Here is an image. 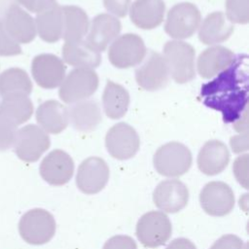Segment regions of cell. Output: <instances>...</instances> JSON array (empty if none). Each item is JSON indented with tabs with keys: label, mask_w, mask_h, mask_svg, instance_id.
I'll use <instances>...</instances> for the list:
<instances>
[{
	"label": "cell",
	"mask_w": 249,
	"mask_h": 249,
	"mask_svg": "<svg viewBox=\"0 0 249 249\" xmlns=\"http://www.w3.org/2000/svg\"><path fill=\"white\" fill-rule=\"evenodd\" d=\"M201 87L203 103L221 112L225 123H235L247 110L248 60L247 55L234 57L231 64Z\"/></svg>",
	"instance_id": "6da1fadb"
},
{
	"label": "cell",
	"mask_w": 249,
	"mask_h": 249,
	"mask_svg": "<svg viewBox=\"0 0 249 249\" xmlns=\"http://www.w3.org/2000/svg\"><path fill=\"white\" fill-rule=\"evenodd\" d=\"M163 57L176 83L184 84L195 78L196 52L190 44L180 40L166 42L163 47Z\"/></svg>",
	"instance_id": "7a4b0ae2"
},
{
	"label": "cell",
	"mask_w": 249,
	"mask_h": 249,
	"mask_svg": "<svg viewBox=\"0 0 249 249\" xmlns=\"http://www.w3.org/2000/svg\"><path fill=\"white\" fill-rule=\"evenodd\" d=\"M21 238L29 244L42 245L49 242L55 233L53 216L42 208H34L25 212L18 223Z\"/></svg>",
	"instance_id": "3957f363"
},
{
	"label": "cell",
	"mask_w": 249,
	"mask_h": 249,
	"mask_svg": "<svg viewBox=\"0 0 249 249\" xmlns=\"http://www.w3.org/2000/svg\"><path fill=\"white\" fill-rule=\"evenodd\" d=\"M192 153L182 143L168 142L160 146L154 155V166L158 173L166 177H179L192 165Z\"/></svg>",
	"instance_id": "277c9868"
},
{
	"label": "cell",
	"mask_w": 249,
	"mask_h": 249,
	"mask_svg": "<svg viewBox=\"0 0 249 249\" xmlns=\"http://www.w3.org/2000/svg\"><path fill=\"white\" fill-rule=\"evenodd\" d=\"M98 88V76L93 69L75 68L63 80L59 88L60 99L68 104L86 100Z\"/></svg>",
	"instance_id": "5b68a950"
},
{
	"label": "cell",
	"mask_w": 249,
	"mask_h": 249,
	"mask_svg": "<svg viewBox=\"0 0 249 249\" xmlns=\"http://www.w3.org/2000/svg\"><path fill=\"white\" fill-rule=\"evenodd\" d=\"M146 46L140 36L126 33L117 37L109 47L108 58L117 68H129L139 64L146 55Z\"/></svg>",
	"instance_id": "8992f818"
},
{
	"label": "cell",
	"mask_w": 249,
	"mask_h": 249,
	"mask_svg": "<svg viewBox=\"0 0 249 249\" xmlns=\"http://www.w3.org/2000/svg\"><path fill=\"white\" fill-rule=\"evenodd\" d=\"M200 19V12L196 6L189 2L179 3L168 11L164 30L171 38L187 39L199 27Z\"/></svg>",
	"instance_id": "52a82bcc"
},
{
	"label": "cell",
	"mask_w": 249,
	"mask_h": 249,
	"mask_svg": "<svg viewBox=\"0 0 249 249\" xmlns=\"http://www.w3.org/2000/svg\"><path fill=\"white\" fill-rule=\"evenodd\" d=\"M172 227L166 214L160 211H150L138 220L136 235L138 240L148 248L163 245L171 236Z\"/></svg>",
	"instance_id": "ba28073f"
},
{
	"label": "cell",
	"mask_w": 249,
	"mask_h": 249,
	"mask_svg": "<svg viewBox=\"0 0 249 249\" xmlns=\"http://www.w3.org/2000/svg\"><path fill=\"white\" fill-rule=\"evenodd\" d=\"M50 145L49 135L35 124H27L18 130L14 143L17 156L25 162L37 161Z\"/></svg>",
	"instance_id": "9c48e42d"
},
{
	"label": "cell",
	"mask_w": 249,
	"mask_h": 249,
	"mask_svg": "<svg viewBox=\"0 0 249 249\" xmlns=\"http://www.w3.org/2000/svg\"><path fill=\"white\" fill-rule=\"evenodd\" d=\"M105 145L113 158L124 160L135 156L140 147V139L131 125L119 123L107 131Z\"/></svg>",
	"instance_id": "30bf717a"
},
{
	"label": "cell",
	"mask_w": 249,
	"mask_h": 249,
	"mask_svg": "<svg viewBox=\"0 0 249 249\" xmlns=\"http://www.w3.org/2000/svg\"><path fill=\"white\" fill-rule=\"evenodd\" d=\"M202 209L210 216L222 217L234 207V195L231 187L221 181L207 183L199 195Z\"/></svg>",
	"instance_id": "8fae6325"
},
{
	"label": "cell",
	"mask_w": 249,
	"mask_h": 249,
	"mask_svg": "<svg viewBox=\"0 0 249 249\" xmlns=\"http://www.w3.org/2000/svg\"><path fill=\"white\" fill-rule=\"evenodd\" d=\"M109 180V167L104 160L90 157L82 161L76 175L78 189L87 195H94L104 189Z\"/></svg>",
	"instance_id": "7c38bea8"
},
{
	"label": "cell",
	"mask_w": 249,
	"mask_h": 249,
	"mask_svg": "<svg viewBox=\"0 0 249 249\" xmlns=\"http://www.w3.org/2000/svg\"><path fill=\"white\" fill-rule=\"evenodd\" d=\"M169 76V68L164 57L156 52H151L144 63L135 71L137 84L149 91L164 88Z\"/></svg>",
	"instance_id": "4fadbf2b"
},
{
	"label": "cell",
	"mask_w": 249,
	"mask_h": 249,
	"mask_svg": "<svg viewBox=\"0 0 249 249\" xmlns=\"http://www.w3.org/2000/svg\"><path fill=\"white\" fill-rule=\"evenodd\" d=\"M31 72L37 85L47 89L57 88L65 78L63 61L52 53L36 55L32 60Z\"/></svg>",
	"instance_id": "5bb4252c"
},
{
	"label": "cell",
	"mask_w": 249,
	"mask_h": 249,
	"mask_svg": "<svg viewBox=\"0 0 249 249\" xmlns=\"http://www.w3.org/2000/svg\"><path fill=\"white\" fill-rule=\"evenodd\" d=\"M40 175L50 185L62 186L74 173V161L64 151L56 149L49 153L40 164Z\"/></svg>",
	"instance_id": "9a60e30c"
},
{
	"label": "cell",
	"mask_w": 249,
	"mask_h": 249,
	"mask_svg": "<svg viewBox=\"0 0 249 249\" xmlns=\"http://www.w3.org/2000/svg\"><path fill=\"white\" fill-rule=\"evenodd\" d=\"M153 200L159 209L167 213H176L187 205L189 191L180 180H164L156 187Z\"/></svg>",
	"instance_id": "2e32d148"
},
{
	"label": "cell",
	"mask_w": 249,
	"mask_h": 249,
	"mask_svg": "<svg viewBox=\"0 0 249 249\" xmlns=\"http://www.w3.org/2000/svg\"><path fill=\"white\" fill-rule=\"evenodd\" d=\"M2 22L7 33L17 43H30L36 36L34 19L17 4L7 8Z\"/></svg>",
	"instance_id": "e0dca14e"
},
{
	"label": "cell",
	"mask_w": 249,
	"mask_h": 249,
	"mask_svg": "<svg viewBox=\"0 0 249 249\" xmlns=\"http://www.w3.org/2000/svg\"><path fill=\"white\" fill-rule=\"evenodd\" d=\"M121 29V22L116 17L109 14H100L91 20L86 41L100 53L118 37Z\"/></svg>",
	"instance_id": "ac0fdd59"
},
{
	"label": "cell",
	"mask_w": 249,
	"mask_h": 249,
	"mask_svg": "<svg viewBox=\"0 0 249 249\" xmlns=\"http://www.w3.org/2000/svg\"><path fill=\"white\" fill-rule=\"evenodd\" d=\"M230 161V153L227 146L219 140L207 141L197 156V166L205 175L221 173Z\"/></svg>",
	"instance_id": "d6986e66"
},
{
	"label": "cell",
	"mask_w": 249,
	"mask_h": 249,
	"mask_svg": "<svg viewBox=\"0 0 249 249\" xmlns=\"http://www.w3.org/2000/svg\"><path fill=\"white\" fill-rule=\"evenodd\" d=\"M163 0H135L129 10L130 19L141 29H153L159 26L164 17Z\"/></svg>",
	"instance_id": "ffe728a7"
},
{
	"label": "cell",
	"mask_w": 249,
	"mask_h": 249,
	"mask_svg": "<svg viewBox=\"0 0 249 249\" xmlns=\"http://www.w3.org/2000/svg\"><path fill=\"white\" fill-rule=\"evenodd\" d=\"M234 60L233 53L223 46H213L204 50L197 58V71L201 78L209 79L227 67Z\"/></svg>",
	"instance_id": "44dd1931"
},
{
	"label": "cell",
	"mask_w": 249,
	"mask_h": 249,
	"mask_svg": "<svg viewBox=\"0 0 249 249\" xmlns=\"http://www.w3.org/2000/svg\"><path fill=\"white\" fill-rule=\"evenodd\" d=\"M36 121L44 131L60 133L68 125V109L56 100H47L37 108Z\"/></svg>",
	"instance_id": "7402d4cb"
},
{
	"label": "cell",
	"mask_w": 249,
	"mask_h": 249,
	"mask_svg": "<svg viewBox=\"0 0 249 249\" xmlns=\"http://www.w3.org/2000/svg\"><path fill=\"white\" fill-rule=\"evenodd\" d=\"M233 32V24L222 12L209 14L202 21L198 38L205 45H215L229 39Z\"/></svg>",
	"instance_id": "603a6c76"
},
{
	"label": "cell",
	"mask_w": 249,
	"mask_h": 249,
	"mask_svg": "<svg viewBox=\"0 0 249 249\" xmlns=\"http://www.w3.org/2000/svg\"><path fill=\"white\" fill-rule=\"evenodd\" d=\"M63 60L76 68H96L101 62L100 53L81 40L76 42H66L62 47Z\"/></svg>",
	"instance_id": "cb8c5ba5"
},
{
	"label": "cell",
	"mask_w": 249,
	"mask_h": 249,
	"mask_svg": "<svg viewBox=\"0 0 249 249\" xmlns=\"http://www.w3.org/2000/svg\"><path fill=\"white\" fill-rule=\"evenodd\" d=\"M68 118L73 127L83 132L95 129L102 121L98 103L87 99L74 103L68 110Z\"/></svg>",
	"instance_id": "d4e9b609"
},
{
	"label": "cell",
	"mask_w": 249,
	"mask_h": 249,
	"mask_svg": "<svg viewBox=\"0 0 249 249\" xmlns=\"http://www.w3.org/2000/svg\"><path fill=\"white\" fill-rule=\"evenodd\" d=\"M32 113L33 104L27 95H10L0 103V122L15 126L29 120Z\"/></svg>",
	"instance_id": "484cf974"
},
{
	"label": "cell",
	"mask_w": 249,
	"mask_h": 249,
	"mask_svg": "<svg viewBox=\"0 0 249 249\" xmlns=\"http://www.w3.org/2000/svg\"><path fill=\"white\" fill-rule=\"evenodd\" d=\"M62 37L65 42L81 41L87 35L89 21L86 12L77 6H63Z\"/></svg>",
	"instance_id": "4316f807"
},
{
	"label": "cell",
	"mask_w": 249,
	"mask_h": 249,
	"mask_svg": "<svg viewBox=\"0 0 249 249\" xmlns=\"http://www.w3.org/2000/svg\"><path fill=\"white\" fill-rule=\"evenodd\" d=\"M103 109L110 119H121L127 111L129 105V94L121 85L108 81L102 95Z\"/></svg>",
	"instance_id": "83f0119b"
},
{
	"label": "cell",
	"mask_w": 249,
	"mask_h": 249,
	"mask_svg": "<svg viewBox=\"0 0 249 249\" xmlns=\"http://www.w3.org/2000/svg\"><path fill=\"white\" fill-rule=\"evenodd\" d=\"M35 21L38 34L45 42L54 43L62 37L63 18L61 7L58 4L48 11L38 14Z\"/></svg>",
	"instance_id": "f1b7e54d"
},
{
	"label": "cell",
	"mask_w": 249,
	"mask_h": 249,
	"mask_svg": "<svg viewBox=\"0 0 249 249\" xmlns=\"http://www.w3.org/2000/svg\"><path fill=\"white\" fill-rule=\"evenodd\" d=\"M31 91V80L23 69L13 67L0 74V94L3 98L16 94L29 95Z\"/></svg>",
	"instance_id": "f546056e"
},
{
	"label": "cell",
	"mask_w": 249,
	"mask_h": 249,
	"mask_svg": "<svg viewBox=\"0 0 249 249\" xmlns=\"http://www.w3.org/2000/svg\"><path fill=\"white\" fill-rule=\"evenodd\" d=\"M227 18L239 24H245L249 20V0H226Z\"/></svg>",
	"instance_id": "4dcf8cb0"
},
{
	"label": "cell",
	"mask_w": 249,
	"mask_h": 249,
	"mask_svg": "<svg viewBox=\"0 0 249 249\" xmlns=\"http://www.w3.org/2000/svg\"><path fill=\"white\" fill-rule=\"evenodd\" d=\"M21 53V48L13 40L4 28L3 22L0 19V55L10 56Z\"/></svg>",
	"instance_id": "1f68e13d"
},
{
	"label": "cell",
	"mask_w": 249,
	"mask_h": 249,
	"mask_svg": "<svg viewBox=\"0 0 249 249\" xmlns=\"http://www.w3.org/2000/svg\"><path fill=\"white\" fill-rule=\"evenodd\" d=\"M17 126L0 122V151H6L14 146Z\"/></svg>",
	"instance_id": "d6a6232c"
},
{
	"label": "cell",
	"mask_w": 249,
	"mask_h": 249,
	"mask_svg": "<svg viewBox=\"0 0 249 249\" xmlns=\"http://www.w3.org/2000/svg\"><path fill=\"white\" fill-rule=\"evenodd\" d=\"M233 173L235 175V178L237 181L245 188H248V176H247V170H248V155H242L238 157L233 163Z\"/></svg>",
	"instance_id": "836d02e7"
},
{
	"label": "cell",
	"mask_w": 249,
	"mask_h": 249,
	"mask_svg": "<svg viewBox=\"0 0 249 249\" xmlns=\"http://www.w3.org/2000/svg\"><path fill=\"white\" fill-rule=\"evenodd\" d=\"M102 249H137V245L128 235H115L105 242Z\"/></svg>",
	"instance_id": "e575fe53"
},
{
	"label": "cell",
	"mask_w": 249,
	"mask_h": 249,
	"mask_svg": "<svg viewBox=\"0 0 249 249\" xmlns=\"http://www.w3.org/2000/svg\"><path fill=\"white\" fill-rule=\"evenodd\" d=\"M20 5L28 11L36 14H41L57 5L56 0H17Z\"/></svg>",
	"instance_id": "d590c367"
},
{
	"label": "cell",
	"mask_w": 249,
	"mask_h": 249,
	"mask_svg": "<svg viewBox=\"0 0 249 249\" xmlns=\"http://www.w3.org/2000/svg\"><path fill=\"white\" fill-rule=\"evenodd\" d=\"M243 241L237 235L225 234L221 236L210 249H243Z\"/></svg>",
	"instance_id": "8d00e7d4"
},
{
	"label": "cell",
	"mask_w": 249,
	"mask_h": 249,
	"mask_svg": "<svg viewBox=\"0 0 249 249\" xmlns=\"http://www.w3.org/2000/svg\"><path fill=\"white\" fill-rule=\"evenodd\" d=\"M103 4L109 13L116 17L124 18L128 12L130 0H103Z\"/></svg>",
	"instance_id": "74e56055"
},
{
	"label": "cell",
	"mask_w": 249,
	"mask_h": 249,
	"mask_svg": "<svg viewBox=\"0 0 249 249\" xmlns=\"http://www.w3.org/2000/svg\"><path fill=\"white\" fill-rule=\"evenodd\" d=\"M231 146L234 153H240L248 149V137L247 133L244 135L234 136L231 139Z\"/></svg>",
	"instance_id": "f35d334b"
},
{
	"label": "cell",
	"mask_w": 249,
	"mask_h": 249,
	"mask_svg": "<svg viewBox=\"0 0 249 249\" xmlns=\"http://www.w3.org/2000/svg\"><path fill=\"white\" fill-rule=\"evenodd\" d=\"M166 249H196V248L191 240L184 237H180L172 240L168 244Z\"/></svg>",
	"instance_id": "ab89813d"
}]
</instances>
